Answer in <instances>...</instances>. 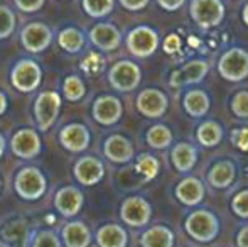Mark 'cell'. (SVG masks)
<instances>
[{
	"label": "cell",
	"mask_w": 248,
	"mask_h": 247,
	"mask_svg": "<svg viewBox=\"0 0 248 247\" xmlns=\"http://www.w3.org/2000/svg\"><path fill=\"white\" fill-rule=\"evenodd\" d=\"M186 232L198 242H211L219 232V222L209 210H196L186 218Z\"/></svg>",
	"instance_id": "6da1fadb"
},
{
	"label": "cell",
	"mask_w": 248,
	"mask_h": 247,
	"mask_svg": "<svg viewBox=\"0 0 248 247\" xmlns=\"http://www.w3.org/2000/svg\"><path fill=\"white\" fill-rule=\"evenodd\" d=\"M16 191L20 198L24 200H37L44 195L46 191V178L44 175L34 166H27V168H22L16 176Z\"/></svg>",
	"instance_id": "7a4b0ae2"
},
{
	"label": "cell",
	"mask_w": 248,
	"mask_h": 247,
	"mask_svg": "<svg viewBox=\"0 0 248 247\" xmlns=\"http://www.w3.org/2000/svg\"><path fill=\"white\" fill-rule=\"evenodd\" d=\"M218 71L228 82H243L248 76V53L240 48L228 49L218 63Z\"/></svg>",
	"instance_id": "3957f363"
},
{
	"label": "cell",
	"mask_w": 248,
	"mask_h": 247,
	"mask_svg": "<svg viewBox=\"0 0 248 247\" xmlns=\"http://www.w3.org/2000/svg\"><path fill=\"white\" fill-rule=\"evenodd\" d=\"M193 20L201 29L219 26L225 17V5L219 0H193L189 5Z\"/></svg>",
	"instance_id": "277c9868"
},
{
	"label": "cell",
	"mask_w": 248,
	"mask_h": 247,
	"mask_svg": "<svg viewBox=\"0 0 248 247\" xmlns=\"http://www.w3.org/2000/svg\"><path fill=\"white\" fill-rule=\"evenodd\" d=\"M108 80H110L111 86L118 92H132L140 83L142 73L135 63L122 60L111 66L110 73H108Z\"/></svg>",
	"instance_id": "5b68a950"
},
{
	"label": "cell",
	"mask_w": 248,
	"mask_h": 247,
	"mask_svg": "<svg viewBox=\"0 0 248 247\" xmlns=\"http://www.w3.org/2000/svg\"><path fill=\"white\" fill-rule=\"evenodd\" d=\"M41 78H43L41 66L32 60L19 61L10 73V82H12L14 88L24 93L34 92L41 85Z\"/></svg>",
	"instance_id": "8992f818"
},
{
	"label": "cell",
	"mask_w": 248,
	"mask_h": 247,
	"mask_svg": "<svg viewBox=\"0 0 248 247\" xmlns=\"http://www.w3.org/2000/svg\"><path fill=\"white\" fill-rule=\"evenodd\" d=\"M59 109H61V97L56 92H43L37 97L34 103V117H36L37 127L43 132L49 131L52 124L58 119Z\"/></svg>",
	"instance_id": "52a82bcc"
},
{
	"label": "cell",
	"mask_w": 248,
	"mask_h": 247,
	"mask_svg": "<svg viewBox=\"0 0 248 247\" xmlns=\"http://www.w3.org/2000/svg\"><path fill=\"white\" fill-rule=\"evenodd\" d=\"M157 46H159V36L152 27L139 26L127 36L128 51L137 58H147L154 54Z\"/></svg>",
	"instance_id": "ba28073f"
},
{
	"label": "cell",
	"mask_w": 248,
	"mask_h": 247,
	"mask_svg": "<svg viewBox=\"0 0 248 247\" xmlns=\"http://www.w3.org/2000/svg\"><path fill=\"white\" fill-rule=\"evenodd\" d=\"M150 215H152V207L142 197H130L122 203L120 217L130 227H144L145 224H149Z\"/></svg>",
	"instance_id": "9c48e42d"
},
{
	"label": "cell",
	"mask_w": 248,
	"mask_h": 247,
	"mask_svg": "<svg viewBox=\"0 0 248 247\" xmlns=\"http://www.w3.org/2000/svg\"><path fill=\"white\" fill-rule=\"evenodd\" d=\"M52 31L43 22H31L20 33L22 46L29 53H41L51 44Z\"/></svg>",
	"instance_id": "30bf717a"
},
{
	"label": "cell",
	"mask_w": 248,
	"mask_h": 247,
	"mask_svg": "<svg viewBox=\"0 0 248 247\" xmlns=\"http://www.w3.org/2000/svg\"><path fill=\"white\" fill-rule=\"evenodd\" d=\"M169 102H167V97L164 95L160 90L155 88H145L139 93L137 97V109L142 115L150 117V119H157V117H162L166 114Z\"/></svg>",
	"instance_id": "8fae6325"
},
{
	"label": "cell",
	"mask_w": 248,
	"mask_h": 247,
	"mask_svg": "<svg viewBox=\"0 0 248 247\" xmlns=\"http://www.w3.org/2000/svg\"><path fill=\"white\" fill-rule=\"evenodd\" d=\"M10 149L17 158L32 159L41 152V139L32 129H20L10 141Z\"/></svg>",
	"instance_id": "7c38bea8"
},
{
	"label": "cell",
	"mask_w": 248,
	"mask_h": 247,
	"mask_svg": "<svg viewBox=\"0 0 248 247\" xmlns=\"http://www.w3.org/2000/svg\"><path fill=\"white\" fill-rule=\"evenodd\" d=\"M122 102L117 97L103 95L93 103V119L101 125H113L122 119Z\"/></svg>",
	"instance_id": "4fadbf2b"
},
{
	"label": "cell",
	"mask_w": 248,
	"mask_h": 247,
	"mask_svg": "<svg viewBox=\"0 0 248 247\" xmlns=\"http://www.w3.org/2000/svg\"><path fill=\"white\" fill-rule=\"evenodd\" d=\"M73 173H75L76 180L81 185L92 186L101 181V178L105 175V166L100 159L93 158V156H85L79 161H76Z\"/></svg>",
	"instance_id": "5bb4252c"
},
{
	"label": "cell",
	"mask_w": 248,
	"mask_h": 247,
	"mask_svg": "<svg viewBox=\"0 0 248 247\" xmlns=\"http://www.w3.org/2000/svg\"><path fill=\"white\" fill-rule=\"evenodd\" d=\"M59 142L69 152L86 151L90 146V131L81 124H69L59 134Z\"/></svg>",
	"instance_id": "9a60e30c"
},
{
	"label": "cell",
	"mask_w": 248,
	"mask_h": 247,
	"mask_svg": "<svg viewBox=\"0 0 248 247\" xmlns=\"http://www.w3.org/2000/svg\"><path fill=\"white\" fill-rule=\"evenodd\" d=\"M209 65L202 60H193L183 66L181 69L174 71L170 75V85L172 86H183L189 85V83H199L202 82L206 75H208Z\"/></svg>",
	"instance_id": "2e32d148"
},
{
	"label": "cell",
	"mask_w": 248,
	"mask_h": 247,
	"mask_svg": "<svg viewBox=\"0 0 248 247\" xmlns=\"http://www.w3.org/2000/svg\"><path fill=\"white\" fill-rule=\"evenodd\" d=\"M103 152L111 163L125 165L134 158V146L124 135H110L103 144Z\"/></svg>",
	"instance_id": "e0dca14e"
},
{
	"label": "cell",
	"mask_w": 248,
	"mask_h": 247,
	"mask_svg": "<svg viewBox=\"0 0 248 247\" xmlns=\"http://www.w3.org/2000/svg\"><path fill=\"white\" fill-rule=\"evenodd\" d=\"M81 205H83V195L75 186L61 188L54 197V207L58 208L59 214L68 218L78 215V212L81 210Z\"/></svg>",
	"instance_id": "ac0fdd59"
},
{
	"label": "cell",
	"mask_w": 248,
	"mask_h": 247,
	"mask_svg": "<svg viewBox=\"0 0 248 247\" xmlns=\"http://www.w3.org/2000/svg\"><path fill=\"white\" fill-rule=\"evenodd\" d=\"M90 39L101 51H113L120 46V31L111 24H96L90 31Z\"/></svg>",
	"instance_id": "d6986e66"
},
{
	"label": "cell",
	"mask_w": 248,
	"mask_h": 247,
	"mask_svg": "<svg viewBox=\"0 0 248 247\" xmlns=\"http://www.w3.org/2000/svg\"><path fill=\"white\" fill-rule=\"evenodd\" d=\"M176 198L187 207L199 205L204 198V185L198 178H184L176 186Z\"/></svg>",
	"instance_id": "ffe728a7"
},
{
	"label": "cell",
	"mask_w": 248,
	"mask_h": 247,
	"mask_svg": "<svg viewBox=\"0 0 248 247\" xmlns=\"http://www.w3.org/2000/svg\"><path fill=\"white\" fill-rule=\"evenodd\" d=\"M62 241L66 247H88L92 242V232L83 222L75 220L62 227Z\"/></svg>",
	"instance_id": "44dd1931"
},
{
	"label": "cell",
	"mask_w": 248,
	"mask_h": 247,
	"mask_svg": "<svg viewBox=\"0 0 248 247\" xmlns=\"http://www.w3.org/2000/svg\"><path fill=\"white\" fill-rule=\"evenodd\" d=\"M170 161H172L174 168L181 173H187L194 168L198 161V151L194 146L187 144V142H179L174 146L172 152H170Z\"/></svg>",
	"instance_id": "7402d4cb"
},
{
	"label": "cell",
	"mask_w": 248,
	"mask_h": 247,
	"mask_svg": "<svg viewBox=\"0 0 248 247\" xmlns=\"http://www.w3.org/2000/svg\"><path fill=\"white\" fill-rule=\"evenodd\" d=\"M96 242L100 247H127L128 235L120 225L107 224L96 232Z\"/></svg>",
	"instance_id": "603a6c76"
},
{
	"label": "cell",
	"mask_w": 248,
	"mask_h": 247,
	"mask_svg": "<svg viewBox=\"0 0 248 247\" xmlns=\"http://www.w3.org/2000/svg\"><path fill=\"white\" fill-rule=\"evenodd\" d=\"M236 176L235 165L232 161H219L209 169L208 181L215 188H228Z\"/></svg>",
	"instance_id": "cb8c5ba5"
},
{
	"label": "cell",
	"mask_w": 248,
	"mask_h": 247,
	"mask_svg": "<svg viewBox=\"0 0 248 247\" xmlns=\"http://www.w3.org/2000/svg\"><path fill=\"white\" fill-rule=\"evenodd\" d=\"M142 247H172L174 246V234L170 229L164 225H155L144 232L140 237Z\"/></svg>",
	"instance_id": "d4e9b609"
},
{
	"label": "cell",
	"mask_w": 248,
	"mask_h": 247,
	"mask_svg": "<svg viewBox=\"0 0 248 247\" xmlns=\"http://www.w3.org/2000/svg\"><path fill=\"white\" fill-rule=\"evenodd\" d=\"M183 105L191 117H202L209 110V97L202 90H191L184 95Z\"/></svg>",
	"instance_id": "484cf974"
},
{
	"label": "cell",
	"mask_w": 248,
	"mask_h": 247,
	"mask_svg": "<svg viewBox=\"0 0 248 247\" xmlns=\"http://www.w3.org/2000/svg\"><path fill=\"white\" fill-rule=\"evenodd\" d=\"M196 135H198V141L201 142L202 146H206V148H215V146H218L219 142H221L223 129L219 127V124L209 120V122L199 125Z\"/></svg>",
	"instance_id": "4316f807"
},
{
	"label": "cell",
	"mask_w": 248,
	"mask_h": 247,
	"mask_svg": "<svg viewBox=\"0 0 248 247\" xmlns=\"http://www.w3.org/2000/svg\"><path fill=\"white\" fill-rule=\"evenodd\" d=\"M172 142V132L169 127L162 124H157L147 131V144L152 149H166Z\"/></svg>",
	"instance_id": "83f0119b"
},
{
	"label": "cell",
	"mask_w": 248,
	"mask_h": 247,
	"mask_svg": "<svg viewBox=\"0 0 248 247\" xmlns=\"http://www.w3.org/2000/svg\"><path fill=\"white\" fill-rule=\"evenodd\" d=\"M58 41H59V46L64 51H68V53H78L85 46V37L75 27H68V29L61 31Z\"/></svg>",
	"instance_id": "f1b7e54d"
},
{
	"label": "cell",
	"mask_w": 248,
	"mask_h": 247,
	"mask_svg": "<svg viewBox=\"0 0 248 247\" xmlns=\"http://www.w3.org/2000/svg\"><path fill=\"white\" fill-rule=\"evenodd\" d=\"M62 92H64V99L69 102H76V100L83 99V95L86 93V86L83 83V80L76 75H71L64 80L62 85Z\"/></svg>",
	"instance_id": "f546056e"
},
{
	"label": "cell",
	"mask_w": 248,
	"mask_h": 247,
	"mask_svg": "<svg viewBox=\"0 0 248 247\" xmlns=\"http://www.w3.org/2000/svg\"><path fill=\"white\" fill-rule=\"evenodd\" d=\"M137 171L144 176L145 181H150L159 175V161L152 154H140L137 159Z\"/></svg>",
	"instance_id": "4dcf8cb0"
},
{
	"label": "cell",
	"mask_w": 248,
	"mask_h": 247,
	"mask_svg": "<svg viewBox=\"0 0 248 247\" xmlns=\"http://www.w3.org/2000/svg\"><path fill=\"white\" fill-rule=\"evenodd\" d=\"M83 9L92 17H105L113 10V0H83Z\"/></svg>",
	"instance_id": "1f68e13d"
},
{
	"label": "cell",
	"mask_w": 248,
	"mask_h": 247,
	"mask_svg": "<svg viewBox=\"0 0 248 247\" xmlns=\"http://www.w3.org/2000/svg\"><path fill=\"white\" fill-rule=\"evenodd\" d=\"M16 29V16L5 5H0V39H7Z\"/></svg>",
	"instance_id": "d6a6232c"
},
{
	"label": "cell",
	"mask_w": 248,
	"mask_h": 247,
	"mask_svg": "<svg viewBox=\"0 0 248 247\" xmlns=\"http://www.w3.org/2000/svg\"><path fill=\"white\" fill-rule=\"evenodd\" d=\"M81 69L88 75H98L105 68V58L100 53H88L81 60Z\"/></svg>",
	"instance_id": "836d02e7"
},
{
	"label": "cell",
	"mask_w": 248,
	"mask_h": 247,
	"mask_svg": "<svg viewBox=\"0 0 248 247\" xmlns=\"http://www.w3.org/2000/svg\"><path fill=\"white\" fill-rule=\"evenodd\" d=\"M232 110L240 119H248V92H238L233 97Z\"/></svg>",
	"instance_id": "e575fe53"
},
{
	"label": "cell",
	"mask_w": 248,
	"mask_h": 247,
	"mask_svg": "<svg viewBox=\"0 0 248 247\" xmlns=\"http://www.w3.org/2000/svg\"><path fill=\"white\" fill-rule=\"evenodd\" d=\"M232 208L238 217L248 218V190H243L235 195L232 201Z\"/></svg>",
	"instance_id": "d590c367"
},
{
	"label": "cell",
	"mask_w": 248,
	"mask_h": 247,
	"mask_svg": "<svg viewBox=\"0 0 248 247\" xmlns=\"http://www.w3.org/2000/svg\"><path fill=\"white\" fill-rule=\"evenodd\" d=\"M32 247H61V242L56 237V234L49 231H43L36 235Z\"/></svg>",
	"instance_id": "8d00e7d4"
},
{
	"label": "cell",
	"mask_w": 248,
	"mask_h": 247,
	"mask_svg": "<svg viewBox=\"0 0 248 247\" xmlns=\"http://www.w3.org/2000/svg\"><path fill=\"white\" fill-rule=\"evenodd\" d=\"M14 2H16L17 9L27 14L37 12V10H41L44 5V0H14Z\"/></svg>",
	"instance_id": "74e56055"
},
{
	"label": "cell",
	"mask_w": 248,
	"mask_h": 247,
	"mask_svg": "<svg viewBox=\"0 0 248 247\" xmlns=\"http://www.w3.org/2000/svg\"><path fill=\"white\" fill-rule=\"evenodd\" d=\"M181 49V39L179 36H176V34H170V36L166 37V41H164V51L169 54H174L177 53V51Z\"/></svg>",
	"instance_id": "f35d334b"
},
{
	"label": "cell",
	"mask_w": 248,
	"mask_h": 247,
	"mask_svg": "<svg viewBox=\"0 0 248 247\" xmlns=\"http://www.w3.org/2000/svg\"><path fill=\"white\" fill-rule=\"evenodd\" d=\"M120 3L127 10H142L144 7H147L149 0H120Z\"/></svg>",
	"instance_id": "ab89813d"
},
{
	"label": "cell",
	"mask_w": 248,
	"mask_h": 247,
	"mask_svg": "<svg viewBox=\"0 0 248 247\" xmlns=\"http://www.w3.org/2000/svg\"><path fill=\"white\" fill-rule=\"evenodd\" d=\"M235 144L240 149H248V129H242V131L235 132Z\"/></svg>",
	"instance_id": "60d3db41"
},
{
	"label": "cell",
	"mask_w": 248,
	"mask_h": 247,
	"mask_svg": "<svg viewBox=\"0 0 248 247\" xmlns=\"http://www.w3.org/2000/svg\"><path fill=\"white\" fill-rule=\"evenodd\" d=\"M184 2L186 0H157V3H159L162 9H166V10H177L179 7H183L184 5Z\"/></svg>",
	"instance_id": "b9f144b4"
},
{
	"label": "cell",
	"mask_w": 248,
	"mask_h": 247,
	"mask_svg": "<svg viewBox=\"0 0 248 247\" xmlns=\"http://www.w3.org/2000/svg\"><path fill=\"white\" fill-rule=\"evenodd\" d=\"M236 246L238 247H248V227H243L238 232V237H236Z\"/></svg>",
	"instance_id": "7bdbcfd3"
},
{
	"label": "cell",
	"mask_w": 248,
	"mask_h": 247,
	"mask_svg": "<svg viewBox=\"0 0 248 247\" xmlns=\"http://www.w3.org/2000/svg\"><path fill=\"white\" fill-rule=\"evenodd\" d=\"M5 110H7V97L0 92V115L5 114Z\"/></svg>",
	"instance_id": "ee69618b"
},
{
	"label": "cell",
	"mask_w": 248,
	"mask_h": 247,
	"mask_svg": "<svg viewBox=\"0 0 248 247\" xmlns=\"http://www.w3.org/2000/svg\"><path fill=\"white\" fill-rule=\"evenodd\" d=\"M3 149H5V139L0 134V158H2V154H3Z\"/></svg>",
	"instance_id": "f6af8a7d"
},
{
	"label": "cell",
	"mask_w": 248,
	"mask_h": 247,
	"mask_svg": "<svg viewBox=\"0 0 248 247\" xmlns=\"http://www.w3.org/2000/svg\"><path fill=\"white\" fill-rule=\"evenodd\" d=\"M243 22L248 26V3L245 5V9H243Z\"/></svg>",
	"instance_id": "bcb514c9"
},
{
	"label": "cell",
	"mask_w": 248,
	"mask_h": 247,
	"mask_svg": "<svg viewBox=\"0 0 248 247\" xmlns=\"http://www.w3.org/2000/svg\"><path fill=\"white\" fill-rule=\"evenodd\" d=\"M0 188H2V181H0Z\"/></svg>",
	"instance_id": "7dc6e473"
}]
</instances>
